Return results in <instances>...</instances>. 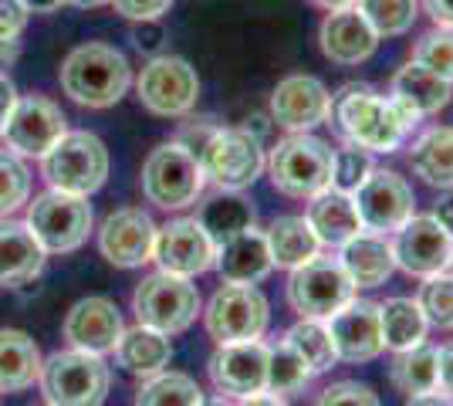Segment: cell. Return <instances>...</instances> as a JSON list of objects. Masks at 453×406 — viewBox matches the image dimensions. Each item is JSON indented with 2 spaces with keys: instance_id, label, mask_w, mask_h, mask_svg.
<instances>
[{
  "instance_id": "6da1fadb",
  "label": "cell",
  "mask_w": 453,
  "mask_h": 406,
  "mask_svg": "<svg viewBox=\"0 0 453 406\" xmlns=\"http://www.w3.org/2000/svg\"><path fill=\"white\" fill-rule=\"evenodd\" d=\"M332 119L345 142L369 153H396L419 116L393 96H379L369 85H345L332 98Z\"/></svg>"
},
{
  "instance_id": "7a4b0ae2",
  "label": "cell",
  "mask_w": 453,
  "mask_h": 406,
  "mask_svg": "<svg viewBox=\"0 0 453 406\" xmlns=\"http://www.w3.org/2000/svg\"><path fill=\"white\" fill-rule=\"evenodd\" d=\"M129 85H133V68H129L126 55L102 41H88V44L75 48L61 65L65 96L88 109L115 105L129 92Z\"/></svg>"
},
{
  "instance_id": "3957f363",
  "label": "cell",
  "mask_w": 453,
  "mask_h": 406,
  "mask_svg": "<svg viewBox=\"0 0 453 406\" xmlns=\"http://www.w3.org/2000/svg\"><path fill=\"white\" fill-rule=\"evenodd\" d=\"M335 149L311 133H291L267 156V173L274 190L295 200H311L325 187H332Z\"/></svg>"
},
{
  "instance_id": "277c9868",
  "label": "cell",
  "mask_w": 453,
  "mask_h": 406,
  "mask_svg": "<svg viewBox=\"0 0 453 406\" xmlns=\"http://www.w3.org/2000/svg\"><path fill=\"white\" fill-rule=\"evenodd\" d=\"M41 176L51 190L75 196H92L109 180V149L95 133H65L41 156Z\"/></svg>"
},
{
  "instance_id": "5b68a950",
  "label": "cell",
  "mask_w": 453,
  "mask_h": 406,
  "mask_svg": "<svg viewBox=\"0 0 453 406\" xmlns=\"http://www.w3.org/2000/svg\"><path fill=\"white\" fill-rule=\"evenodd\" d=\"M41 389L51 406H102L112 387V372L102 356L65 349L41 363Z\"/></svg>"
},
{
  "instance_id": "8992f818",
  "label": "cell",
  "mask_w": 453,
  "mask_h": 406,
  "mask_svg": "<svg viewBox=\"0 0 453 406\" xmlns=\"http://www.w3.org/2000/svg\"><path fill=\"white\" fill-rule=\"evenodd\" d=\"M139 183H142V196L152 207L183 211V207H193L200 200L203 187H207V176H203L200 159L187 153L180 142H163L142 163V180Z\"/></svg>"
},
{
  "instance_id": "52a82bcc",
  "label": "cell",
  "mask_w": 453,
  "mask_h": 406,
  "mask_svg": "<svg viewBox=\"0 0 453 406\" xmlns=\"http://www.w3.org/2000/svg\"><path fill=\"white\" fill-rule=\"evenodd\" d=\"M92 220L95 217L88 196L48 190V194L27 200V220L24 224L38 237L44 254H72L88 241Z\"/></svg>"
},
{
  "instance_id": "ba28073f",
  "label": "cell",
  "mask_w": 453,
  "mask_h": 406,
  "mask_svg": "<svg viewBox=\"0 0 453 406\" xmlns=\"http://www.w3.org/2000/svg\"><path fill=\"white\" fill-rule=\"evenodd\" d=\"M133 311L139 326L176 335V332H187L196 322L200 291L189 278H180L170 271H156V274L139 281V288L133 295Z\"/></svg>"
},
{
  "instance_id": "9c48e42d",
  "label": "cell",
  "mask_w": 453,
  "mask_h": 406,
  "mask_svg": "<svg viewBox=\"0 0 453 406\" xmlns=\"http://www.w3.org/2000/svg\"><path fill=\"white\" fill-rule=\"evenodd\" d=\"M352 298H356V281L342 268L339 257L315 254L288 278V305L302 318H328Z\"/></svg>"
},
{
  "instance_id": "30bf717a",
  "label": "cell",
  "mask_w": 453,
  "mask_h": 406,
  "mask_svg": "<svg viewBox=\"0 0 453 406\" xmlns=\"http://www.w3.org/2000/svg\"><path fill=\"white\" fill-rule=\"evenodd\" d=\"M196 159L217 190H244L267 163L261 139L250 135V129H213Z\"/></svg>"
},
{
  "instance_id": "8fae6325",
  "label": "cell",
  "mask_w": 453,
  "mask_h": 406,
  "mask_svg": "<svg viewBox=\"0 0 453 406\" xmlns=\"http://www.w3.org/2000/svg\"><path fill=\"white\" fill-rule=\"evenodd\" d=\"M210 339L217 346L230 342H250L261 339L271 322V309L261 288L254 285H224L213 291L207 311H203Z\"/></svg>"
},
{
  "instance_id": "7c38bea8",
  "label": "cell",
  "mask_w": 453,
  "mask_h": 406,
  "mask_svg": "<svg viewBox=\"0 0 453 406\" xmlns=\"http://www.w3.org/2000/svg\"><path fill=\"white\" fill-rule=\"evenodd\" d=\"M135 92L152 116L180 119L193 112V105L200 98V78L187 58L159 55L142 68V75L135 81Z\"/></svg>"
},
{
  "instance_id": "4fadbf2b",
  "label": "cell",
  "mask_w": 453,
  "mask_h": 406,
  "mask_svg": "<svg viewBox=\"0 0 453 406\" xmlns=\"http://www.w3.org/2000/svg\"><path fill=\"white\" fill-rule=\"evenodd\" d=\"M393 257L396 268H403L413 278H430L440 271H450L453 264V234L436 220L434 213L410 217L396 234H393Z\"/></svg>"
},
{
  "instance_id": "5bb4252c",
  "label": "cell",
  "mask_w": 453,
  "mask_h": 406,
  "mask_svg": "<svg viewBox=\"0 0 453 406\" xmlns=\"http://www.w3.org/2000/svg\"><path fill=\"white\" fill-rule=\"evenodd\" d=\"M352 200L359 211L362 231L376 234H396L416 211L413 187L396 170H379V166L362 180Z\"/></svg>"
},
{
  "instance_id": "9a60e30c",
  "label": "cell",
  "mask_w": 453,
  "mask_h": 406,
  "mask_svg": "<svg viewBox=\"0 0 453 406\" xmlns=\"http://www.w3.org/2000/svg\"><path fill=\"white\" fill-rule=\"evenodd\" d=\"M68 133V119L61 112V105H55L44 96H24L14 102L11 116L4 122V142L7 149L18 156H44L55 146L61 135Z\"/></svg>"
},
{
  "instance_id": "2e32d148",
  "label": "cell",
  "mask_w": 453,
  "mask_h": 406,
  "mask_svg": "<svg viewBox=\"0 0 453 406\" xmlns=\"http://www.w3.org/2000/svg\"><path fill=\"white\" fill-rule=\"evenodd\" d=\"M152 261L159 264V271H170L180 278H196V274L213 268L217 244L196 217H176L170 224L156 227Z\"/></svg>"
},
{
  "instance_id": "e0dca14e",
  "label": "cell",
  "mask_w": 453,
  "mask_h": 406,
  "mask_svg": "<svg viewBox=\"0 0 453 406\" xmlns=\"http://www.w3.org/2000/svg\"><path fill=\"white\" fill-rule=\"evenodd\" d=\"M207 372L220 396H234V400L257 396L267 389V346L261 339L217 346L207 363Z\"/></svg>"
},
{
  "instance_id": "ac0fdd59",
  "label": "cell",
  "mask_w": 453,
  "mask_h": 406,
  "mask_svg": "<svg viewBox=\"0 0 453 406\" xmlns=\"http://www.w3.org/2000/svg\"><path fill=\"white\" fill-rule=\"evenodd\" d=\"M152 244L156 224L139 207L112 211L98 227V251L115 268H142L146 261H152Z\"/></svg>"
},
{
  "instance_id": "d6986e66",
  "label": "cell",
  "mask_w": 453,
  "mask_h": 406,
  "mask_svg": "<svg viewBox=\"0 0 453 406\" xmlns=\"http://www.w3.org/2000/svg\"><path fill=\"white\" fill-rule=\"evenodd\" d=\"M271 116L288 133H311L332 119V92L311 75H288L271 96Z\"/></svg>"
},
{
  "instance_id": "ffe728a7",
  "label": "cell",
  "mask_w": 453,
  "mask_h": 406,
  "mask_svg": "<svg viewBox=\"0 0 453 406\" xmlns=\"http://www.w3.org/2000/svg\"><path fill=\"white\" fill-rule=\"evenodd\" d=\"M332 346L342 363H369L382 352V322H379V302H349L335 315L325 318Z\"/></svg>"
},
{
  "instance_id": "44dd1931",
  "label": "cell",
  "mask_w": 453,
  "mask_h": 406,
  "mask_svg": "<svg viewBox=\"0 0 453 406\" xmlns=\"http://www.w3.org/2000/svg\"><path fill=\"white\" fill-rule=\"evenodd\" d=\"M319 44L321 55L335 65H362L376 55L379 34L376 27L365 20L359 7H339L328 11L319 27Z\"/></svg>"
},
{
  "instance_id": "7402d4cb",
  "label": "cell",
  "mask_w": 453,
  "mask_h": 406,
  "mask_svg": "<svg viewBox=\"0 0 453 406\" xmlns=\"http://www.w3.org/2000/svg\"><path fill=\"white\" fill-rule=\"evenodd\" d=\"M122 332H126L122 311L115 309V302H109V298H81L65 315V339H68V346L81 349V352H92V356L115 352Z\"/></svg>"
},
{
  "instance_id": "603a6c76",
  "label": "cell",
  "mask_w": 453,
  "mask_h": 406,
  "mask_svg": "<svg viewBox=\"0 0 453 406\" xmlns=\"http://www.w3.org/2000/svg\"><path fill=\"white\" fill-rule=\"evenodd\" d=\"M213 268L220 271L224 285H257V281H265L267 274H271V268H274L265 231H257L250 224L247 231L234 234L230 241L217 244Z\"/></svg>"
},
{
  "instance_id": "cb8c5ba5",
  "label": "cell",
  "mask_w": 453,
  "mask_h": 406,
  "mask_svg": "<svg viewBox=\"0 0 453 406\" xmlns=\"http://www.w3.org/2000/svg\"><path fill=\"white\" fill-rule=\"evenodd\" d=\"M304 220L315 231L319 244H325V248H342L349 237H356L362 231V220L352 194H342L335 187H325L321 194L308 200Z\"/></svg>"
},
{
  "instance_id": "d4e9b609",
  "label": "cell",
  "mask_w": 453,
  "mask_h": 406,
  "mask_svg": "<svg viewBox=\"0 0 453 406\" xmlns=\"http://www.w3.org/2000/svg\"><path fill=\"white\" fill-rule=\"evenodd\" d=\"M342 268L349 271V278L356 281V288H379L386 285V278L396 271L393 244L386 241V234L359 231L342 244L339 254Z\"/></svg>"
},
{
  "instance_id": "484cf974",
  "label": "cell",
  "mask_w": 453,
  "mask_h": 406,
  "mask_svg": "<svg viewBox=\"0 0 453 406\" xmlns=\"http://www.w3.org/2000/svg\"><path fill=\"white\" fill-rule=\"evenodd\" d=\"M44 248L20 220H0V288H14L44 268Z\"/></svg>"
},
{
  "instance_id": "4316f807",
  "label": "cell",
  "mask_w": 453,
  "mask_h": 406,
  "mask_svg": "<svg viewBox=\"0 0 453 406\" xmlns=\"http://www.w3.org/2000/svg\"><path fill=\"white\" fill-rule=\"evenodd\" d=\"M389 96L423 119L440 112V109H447V102H450V81H443L430 68H423L419 61L410 58L393 75V92Z\"/></svg>"
},
{
  "instance_id": "83f0119b",
  "label": "cell",
  "mask_w": 453,
  "mask_h": 406,
  "mask_svg": "<svg viewBox=\"0 0 453 406\" xmlns=\"http://www.w3.org/2000/svg\"><path fill=\"white\" fill-rule=\"evenodd\" d=\"M115 359H119V366L126 369V372L150 379V376H156V372H163V369L170 366V335L150 329V326L126 329L122 339H119V346H115Z\"/></svg>"
},
{
  "instance_id": "f1b7e54d",
  "label": "cell",
  "mask_w": 453,
  "mask_h": 406,
  "mask_svg": "<svg viewBox=\"0 0 453 406\" xmlns=\"http://www.w3.org/2000/svg\"><path fill=\"white\" fill-rule=\"evenodd\" d=\"M413 173L436 190H453V126H434L410 146Z\"/></svg>"
},
{
  "instance_id": "f546056e",
  "label": "cell",
  "mask_w": 453,
  "mask_h": 406,
  "mask_svg": "<svg viewBox=\"0 0 453 406\" xmlns=\"http://www.w3.org/2000/svg\"><path fill=\"white\" fill-rule=\"evenodd\" d=\"M38 342L20 329H0V393H20L41 376Z\"/></svg>"
},
{
  "instance_id": "4dcf8cb0",
  "label": "cell",
  "mask_w": 453,
  "mask_h": 406,
  "mask_svg": "<svg viewBox=\"0 0 453 406\" xmlns=\"http://www.w3.org/2000/svg\"><path fill=\"white\" fill-rule=\"evenodd\" d=\"M265 237H267V248H271L274 268H288V271H295L298 264L311 261L321 248L319 237L308 227L304 217H278L265 231Z\"/></svg>"
},
{
  "instance_id": "1f68e13d",
  "label": "cell",
  "mask_w": 453,
  "mask_h": 406,
  "mask_svg": "<svg viewBox=\"0 0 453 406\" xmlns=\"http://www.w3.org/2000/svg\"><path fill=\"white\" fill-rule=\"evenodd\" d=\"M196 220L213 237V244H224L234 234L247 231L254 224V207H250V200L241 190H217L213 196L203 200Z\"/></svg>"
},
{
  "instance_id": "d6a6232c",
  "label": "cell",
  "mask_w": 453,
  "mask_h": 406,
  "mask_svg": "<svg viewBox=\"0 0 453 406\" xmlns=\"http://www.w3.org/2000/svg\"><path fill=\"white\" fill-rule=\"evenodd\" d=\"M379 322H382V346L386 349H413L426 339V315L416 298H389L379 305Z\"/></svg>"
},
{
  "instance_id": "836d02e7",
  "label": "cell",
  "mask_w": 453,
  "mask_h": 406,
  "mask_svg": "<svg viewBox=\"0 0 453 406\" xmlns=\"http://www.w3.org/2000/svg\"><path fill=\"white\" fill-rule=\"evenodd\" d=\"M436 359H440V349L426 346V342L396 352V359L389 366L393 387L406 396H419V393L436 389Z\"/></svg>"
},
{
  "instance_id": "e575fe53",
  "label": "cell",
  "mask_w": 453,
  "mask_h": 406,
  "mask_svg": "<svg viewBox=\"0 0 453 406\" xmlns=\"http://www.w3.org/2000/svg\"><path fill=\"white\" fill-rule=\"evenodd\" d=\"M284 342L302 356L311 372H328L339 363L325 318H302V322H295L291 329L284 332Z\"/></svg>"
},
{
  "instance_id": "d590c367",
  "label": "cell",
  "mask_w": 453,
  "mask_h": 406,
  "mask_svg": "<svg viewBox=\"0 0 453 406\" xmlns=\"http://www.w3.org/2000/svg\"><path fill=\"white\" fill-rule=\"evenodd\" d=\"M203 389L196 387V379L187 372H156L150 376L139 393H135V406H200Z\"/></svg>"
},
{
  "instance_id": "8d00e7d4",
  "label": "cell",
  "mask_w": 453,
  "mask_h": 406,
  "mask_svg": "<svg viewBox=\"0 0 453 406\" xmlns=\"http://www.w3.org/2000/svg\"><path fill=\"white\" fill-rule=\"evenodd\" d=\"M315 372L308 369L302 356L295 352V349L288 346V342H278V346H267V389L271 396H298L304 387H308V379H311Z\"/></svg>"
},
{
  "instance_id": "74e56055",
  "label": "cell",
  "mask_w": 453,
  "mask_h": 406,
  "mask_svg": "<svg viewBox=\"0 0 453 406\" xmlns=\"http://www.w3.org/2000/svg\"><path fill=\"white\" fill-rule=\"evenodd\" d=\"M365 20L376 27L379 38H399L413 27L419 14V0H359L356 4Z\"/></svg>"
},
{
  "instance_id": "f35d334b",
  "label": "cell",
  "mask_w": 453,
  "mask_h": 406,
  "mask_svg": "<svg viewBox=\"0 0 453 406\" xmlns=\"http://www.w3.org/2000/svg\"><path fill=\"white\" fill-rule=\"evenodd\" d=\"M27 200H31V170L18 153L0 149V217H11Z\"/></svg>"
},
{
  "instance_id": "ab89813d",
  "label": "cell",
  "mask_w": 453,
  "mask_h": 406,
  "mask_svg": "<svg viewBox=\"0 0 453 406\" xmlns=\"http://www.w3.org/2000/svg\"><path fill=\"white\" fill-rule=\"evenodd\" d=\"M419 309L426 315V322L436 329H453V274L450 271H440L423 278V288H419Z\"/></svg>"
},
{
  "instance_id": "60d3db41",
  "label": "cell",
  "mask_w": 453,
  "mask_h": 406,
  "mask_svg": "<svg viewBox=\"0 0 453 406\" xmlns=\"http://www.w3.org/2000/svg\"><path fill=\"white\" fill-rule=\"evenodd\" d=\"M413 61L430 68L434 75L453 85V31L450 27H434L413 44Z\"/></svg>"
},
{
  "instance_id": "b9f144b4",
  "label": "cell",
  "mask_w": 453,
  "mask_h": 406,
  "mask_svg": "<svg viewBox=\"0 0 453 406\" xmlns=\"http://www.w3.org/2000/svg\"><path fill=\"white\" fill-rule=\"evenodd\" d=\"M376 170L372 163V153L369 149H359V146H342L335 149V163H332V187L342 190V194H356L362 187V180Z\"/></svg>"
},
{
  "instance_id": "7bdbcfd3",
  "label": "cell",
  "mask_w": 453,
  "mask_h": 406,
  "mask_svg": "<svg viewBox=\"0 0 453 406\" xmlns=\"http://www.w3.org/2000/svg\"><path fill=\"white\" fill-rule=\"evenodd\" d=\"M315 406H382V403H379V396L369 387L352 383V379H342V383H332L328 389H321Z\"/></svg>"
},
{
  "instance_id": "ee69618b",
  "label": "cell",
  "mask_w": 453,
  "mask_h": 406,
  "mask_svg": "<svg viewBox=\"0 0 453 406\" xmlns=\"http://www.w3.org/2000/svg\"><path fill=\"white\" fill-rule=\"evenodd\" d=\"M109 4H115V11H119L122 18L142 24V20H159L176 0H109Z\"/></svg>"
},
{
  "instance_id": "f6af8a7d",
  "label": "cell",
  "mask_w": 453,
  "mask_h": 406,
  "mask_svg": "<svg viewBox=\"0 0 453 406\" xmlns=\"http://www.w3.org/2000/svg\"><path fill=\"white\" fill-rule=\"evenodd\" d=\"M27 24V11L20 0H0V38H20Z\"/></svg>"
},
{
  "instance_id": "bcb514c9",
  "label": "cell",
  "mask_w": 453,
  "mask_h": 406,
  "mask_svg": "<svg viewBox=\"0 0 453 406\" xmlns=\"http://www.w3.org/2000/svg\"><path fill=\"white\" fill-rule=\"evenodd\" d=\"M436 389L447 393L453 400V342L447 349H440V359H436Z\"/></svg>"
},
{
  "instance_id": "7dc6e473",
  "label": "cell",
  "mask_w": 453,
  "mask_h": 406,
  "mask_svg": "<svg viewBox=\"0 0 453 406\" xmlns=\"http://www.w3.org/2000/svg\"><path fill=\"white\" fill-rule=\"evenodd\" d=\"M426 7V14L434 18L436 27H450L453 31V0H419Z\"/></svg>"
},
{
  "instance_id": "c3c4849f",
  "label": "cell",
  "mask_w": 453,
  "mask_h": 406,
  "mask_svg": "<svg viewBox=\"0 0 453 406\" xmlns=\"http://www.w3.org/2000/svg\"><path fill=\"white\" fill-rule=\"evenodd\" d=\"M14 102H18V88H14L11 78L0 72V129H4V122H7V116H11Z\"/></svg>"
},
{
  "instance_id": "681fc988",
  "label": "cell",
  "mask_w": 453,
  "mask_h": 406,
  "mask_svg": "<svg viewBox=\"0 0 453 406\" xmlns=\"http://www.w3.org/2000/svg\"><path fill=\"white\" fill-rule=\"evenodd\" d=\"M434 217L440 220V224H443V227H447V231L453 234V190L447 196H440V200L434 203Z\"/></svg>"
},
{
  "instance_id": "f907efd6",
  "label": "cell",
  "mask_w": 453,
  "mask_h": 406,
  "mask_svg": "<svg viewBox=\"0 0 453 406\" xmlns=\"http://www.w3.org/2000/svg\"><path fill=\"white\" fill-rule=\"evenodd\" d=\"M406 406H453V400L440 389H430V393H419V396H410Z\"/></svg>"
},
{
  "instance_id": "816d5d0a",
  "label": "cell",
  "mask_w": 453,
  "mask_h": 406,
  "mask_svg": "<svg viewBox=\"0 0 453 406\" xmlns=\"http://www.w3.org/2000/svg\"><path fill=\"white\" fill-rule=\"evenodd\" d=\"M20 55V38H0V68H11Z\"/></svg>"
},
{
  "instance_id": "f5cc1de1",
  "label": "cell",
  "mask_w": 453,
  "mask_h": 406,
  "mask_svg": "<svg viewBox=\"0 0 453 406\" xmlns=\"http://www.w3.org/2000/svg\"><path fill=\"white\" fill-rule=\"evenodd\" d=\"M20 4H24L27 14H51V11H58L65 0H20Z\"/></svg>"
},
{
  "instance_id": "db71d44e",
  "label": "cell",
  "mask_w": 453,
  "mask_h": 406,
  "mask_svg": "<svg viewBox=\"0 0 453 406\" xmlns=\"http://www.w3.org/2000/svg\"><path fill=\"white\" fill-rule=\"evenodd\" d=\"M237 406H288L281 396H271V393H257V396H247Z\"/></svg>"
},
{
  "instance_id": "11a10c76",
  "label": "cell",
  "mask_w": 453,
  "mask_h": 406,
  "mask_svg": "<svg viewBox=\"0 0 453 406\" xmlns=\"http://www.w3.org/2000/svg\"><path fill=\"white\" fill-rule=\"evenodd\" d=\"M315 7L321 11H339V7H352V4H359V0H311Z\"/></svg>"
},
{
  "instance_id": "9f6ffc18",
  "label": "cell",
  "mask_w": 453,
  "mask_h": 406,
  "mask_svg": "<svg viewBox=\"0 0 453 406\" xmlns=\"http://www.w3.org/2000/svg\"><path fill=\"white\" fill-rule=\"evenodd\" d=\"M75 7H102V4H109V0H72Z\"/></svg>"
},
{
  "instance_id": "6f0895ef",
  "label": "cell",
  "mask_w": 453,
  "mask_h": 406,
  "mask_svg": "<svg viewBox=\"0 0 453 406\" xmlns=\"http://www.w3.org/2000/svg\"><path fill=\"white\" fill-rule=\"evenodd\" d=\"M200 406H230L224 396H217V400H200Z\"/></svg>"
}]
</instances>
